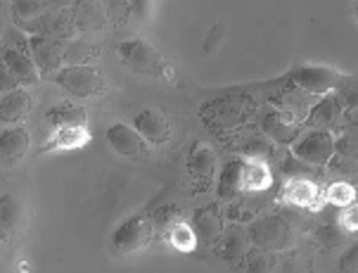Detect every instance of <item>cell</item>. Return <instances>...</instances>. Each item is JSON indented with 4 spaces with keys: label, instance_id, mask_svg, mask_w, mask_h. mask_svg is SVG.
Instances as JSON below:
<instances>
[{
    "label": "cell",
    "instance_id": "cell-30",
    "mask_svg": "<svg viewBox=\"0 0 358 273\" xmlns=\"http://www.w3.org/2000/svg\"><path fill=\"white\" fill-rule=\"evenodd\" d=\"M282 174L287 176V178H311V181H315L318 178V167L299 160V157L292 153L282 164Z\"/></svg>",
    "mask_w": 358,
    "mask_h": 273
},
{
    "label": "cell",
    "instance_id": "cell-39",
    "mask_svg": "<svg viewBox=\"0 0 358 273\" xmlns=\"http://www.w3.org/2000/svg\"><path fill=\"white\" fill-rule=\"evenodd\" d=\"M50 3H52V5H69L71 0H50Z\"/></svg>",
    "mask_w": 358,
    "mask_h": 273
},
{
    "label": "cell",
    "instance_id": "cell-22",
    "mask_svg": "<svg viewBox=\"0 0 358 273\" xmlns=\"http://www.w3.org/2000/svg\"><path fill=\"white\" fill-rule=\"evenodd\" d=\"M242 174H245V160H233L223 167L221 181H218V195L233 200L238 197L240 192H245V186H242Z\"/></svg>",
    "mask_w": 358,
    "mask_h": 273
},
{
    "label": "cell",
    "instance_id": "cell-10",
    "mask_svg": "<svg viewBox=\"0 0 358 273\" xmlns=\"http://www.w3.org/2000/svg\"><path fill=\"white\" fill-rule=\"evenodd\" d=\"M24 29L34 31L36 36H50V38H57V41L71 38L76 31L74 20H71V15H66V12H55V15L43 12L38 20L24 24Z\"/></svg>",
    "mask_w": 358,
    "mask_h": 273
},
{
    "label": "cell",
    "instance_id": "cell-18",
    "mask_svg": "<svg viewBox=\"0 0 358 273\" xmlns=\"http://www.w3.org/2000/svg\"><path fill=\"white\" fill-rule=\"evenodd\" d=\"M0 223H3L5 238L12 233H20L24 228V223H27V209H24V202L17 195L5 192L0 197Z\"/></svg>",
    "mask_w": 358,
    "mask_h": 273
},
{
    "label": "cell",
    "instance_id": "cell-27",
    "mask_svg": "<svg viewBox=\"0 0 358 273\" xmlns=\"http://www.w3.org/2000/svg\"><path fill=\"white\" fill-rule=\"evenodd\" d=\"M195 228L204 235L206 240H216L218 235H223V218L216 211V207H209V209L199 211L197 221H195Z\"/></svg>",
    "mask_w": 358,
    "mask_h": 273
},
{
    "label": "cell",
    "instance_id": "cell-15",
    "mask_svg": "<svg viewBox=\"0 0 358 273\" xmlns=\"http://www.w3.org/2000/svg\"><path fill=\"white\" fill-rule=\"evenodd\" d=\"M318 197L320 190L311 178H287V183L282 188V200L294 204V207L318 209Z\"/></svg>",
    "mask_w": 358,
    "mask_h": 273
},
{
    "label": "cell",
    "instance_id": "cell-23",
    "mask_svg": "<svg viewBox=\"0 0 358 273\" xmlns=\"http://www.w3.org/2000/svg\"><path fill=\"white\" fill-rule=\"evenodd\" d=\"M187 167H190V172L195 174V178H202V181H209L211 176H214V169H216V155L211 148H206V145H195V150H192L190 160H187Z\"/></svg>",
    "mask_w": 358,
    "mask_h": 273
},
{
    "label": "cell",
    "instance_id": "cell-35",
    "mask_svg": "<svg viewBox=\"0 0 358 273\" xmlns=\"http://www.w3.org/2000/svg\"><path fill=\"white\" fill-rule=\"evenodd\" d=\"M344 230L342 226H339V221L337 223H327V226H320L318 228V238L325 242L327 247H337V245H342V240H344Z\"/></svg>",
    "mask_w": 358,
    "mask_h": 273
},
{
    "label": "cell",
    "instance_id": "cell-37",
    "mask_svg": "<svg viewBox=\"0 0 358 273\" xmlns=\"http://www.w3.org/2000/svg\"><path fill=\"white\" fill-rule=\"evenodd\" d=\"M339 226H342L347 233H351V230H358V204H349V207H344V211L339 214Z\"/></svg>",
    "mask_w": 358,
    "mask_h": 273
},
{
    "label": "cell",
    "instance_id": "cell-13",
    "mask_svg": "<svg viewBox=\"0 0 358 273\" xmlns=\"http://www.w3.org/2000/svg\"><path fill=\"white\" fill-rule=\"evenodd\" d=\"M31 112V95L24 88H12L5 90L3 100H0V119L3 126H17L20 121H24Z\"/></svg>",
    "mask_w": 358,
    "mask_h": 273
},
{
    "label": "cell",
    "instance_id": "cell-12",
    "mask_svg": "<svg viewBox=\"0 0 358 273\" xmlns=\"http://www.w3.org/2000/svg\"><path fill=\"white\" fill-rule=\"evenodd\" d=\"M136 129L138 133L152 145H164L171 138V124L164 117L159 109H145L136 117Z\"/></svg>",
    "mask_w": 358,
    "mask_h": 273
},
{
    "label": "cell",
    "instance_id": "cell-29",
    "mask_svg": "<svg viewBox=\"0 0 358 273\" xmlns=\"http://www.w3.org/2000/svg\"><path fill=\"white\" fill-rule=\"evenodd\" d=\"M223 257L228 262H235V259L245 257V233L242 228L233 226L228 230H223Z\"/></svg>",
    "mask_w": 358,
    "mask_h": 273
},
{
    "label": "cell",
    "instance_id": "cell-5",
    "mask_svg": "<svg viewBox=\"0 0 358 273\" xmlns=\"http://www.w3.org/2000/svg\"><path fill=\"white\" fill-rule=\"evenodd\" d=\"M289 81L294 86L308 90L313 95H327L332 90H337L339 86V71L330 69V66H318V64H306V66H296L287 74Z\"/></svg>",
    "mask_w": 358,
    "mask_h": 273
},
{
    "label": "cell",
    "instance_id": "cell-25",
    "mask_svg": "<svg viewBox=\"0 0 358 273\" xmlns=\"http://www.w3.org/2000/svg\"><path fill=\"white\" fill-rule=\"evenodd\" d=\"M50 121L55 129H64V126H86V112L81 107L74 105H57L55 109H50Z\"/></svg>",
    "mask_w": 358,
    "mask_h": 273
},
{
    "label": "cell",
    "instance_id": "cell-17",
    "mask_svg": "<svg viewBox=\"0 0 358 273\" xmlns=\"http://www.w3.org/2000/svg\"><path fill=\"white\" fill-rule=\"evenodd\" d=\"M3 64H5V69L15 76L17 83H27V86H31V83H36L41 78V69H38V64L34 62V57L24 55L22 50H17V48L5 50Z\"/></svg>",
    "mask_w": 358,
    "mask_h": 273
},
{
    "label": "cell",
    "instance_id": "cell-16",
    "mask_svg": "<svg viewBox=\"0 0 358 273\" xmlns=\"http://www.w3.org/2000/svg\"><path fill=\"white\" fill-rule=\"evenodd\" d=\"M29 153V133L22 126H5L0 133V155L3 162L12 167V164L22 162L24 155Z\"/></svg>",
    "mask_w": 358,
    "mask_h": 273
},
{
    "label": "cell",
    "instance_id": "cell-1",
    "mask_svg": "<svg viewBox=\"0 0 358 273\" xmlns=\"http://www.w3.org/2000/svg\"><path fill=\"white\" fill-rule=\"evenodd\" d=\"M119 57L121 62L129 66L136 74H145L152 78H171L173 69L164 62V57L159 55L157 48L150 43H145L143 38H133V41H124L119 46Z\"/></svg>",
    "mask_w": 358,
    "mask_h": 273
},
{
    "label": "cell",
    "instance_id": "cell-4",
    "mask_svg": "<svg viewBox=\"0 0 358 273\" xmlns=\"http://www.w3.org/2000/svg\"><path fill=\"white\" fill-rule=\"evenodd\" d=\"M292 153L313 167H327V162L335 155V141H332L330 131L313 129L304 133L301 138H296L292 143Z\"/></svg>",
    "mask_w": 358,
    "mask_h": 273
},
{
    "label": "cell",
    "instance_id": "cell-38",
    "mask_svg": "<svg viewBox=\"0 0 358 273\" xmlns=\"http://www.w3.org/2000/svg\"><path fill=\"white\" fill-rule=\"evenodd\" d=\"M221 36H223V24H216L211 29V34L206 36V43H204V52H216L218 43H221Z\"/></svg>",
    "mask_w": 358,
    "mask_h": 273
},
{
    "label": "cell",
    "instance_id": "cell-8",
    "mask_svg": "<svg viewBox=\"0 0 358 273\" xmlns=\"http://www.w3.org/2000/svg\"><path fill=\"white\" fill-rule=\"evenodd\" d=\"M29 48H31L34 62L38 64V69H41V76L57 74L59 64H62L66 57V48L59 43L57 38L34 34L31 38H29Z\"/></svg>",
    "mask_w": 358,
    "mask_h": 273
},
{
    "label": "cell",
    "instance_id": "cell-2",
    "mask_svg": "<svg viewBox=\"0 0 358 273\" xmlns=\"http://www.w3.org/2000/svg\"><path fill=\"white\" fill-rule=\"evenodd\" d=\"M55 83H57V86H62L69 95L81 98V100H90V98H95V95H100L102 90H105L102 74L90 64L64 66V69H59L57 74H55Z\"/></svg>",
    "mask_w": 358,
    "mask_h": 273
},
{
    "label": "cell",
    "instance_id": "cell-24",
    "mask_svg": "<svg viewBox=\"0 0 358 273\" xmlns=\"http://www.w3.org/2000/svg\"><path fill=\"white\" fill-rule=\"evenodd\" d=\"M88 129L86 126H64V129H55V138L50 148L55 150H74L83 148L88 143Z\"/></svg>",
    "mask_w": 358,
    "mask_h": 273
},
{
    "label": "cell",
    "instance_id": "cell-19",
    "mask_svg": "<svg viewBox=\"0 0 358 273\" xmlns=\"http://www.w3.org/2000/svg\"><path fill=\"white\" fill-rule=\"evenodd\" d=\"M107 12L117 22H145L152 12L150 0H107Z\"/></svg>",
    "mask_w": 358,
    "mask_h": 273
},
{
    "label": "cell",
    "instance_id": "cell-40",
    "mask_svg": "<svg viewBox=\"0 0 358 273\" xmlns=\"http://www.w3.org/2000/svg\"><path fill=\"white\" fill-rule=\"evenodd\" d=\"M356 15H358V0H356Z\"/></svg>",
    "mask_w": 358,
    "mask_h": 273
},
{
    "label": "cell",
    "instance_id": "cell-9",
    "mask_svg": "<svg viewBox=\"0 0 358 273\" xmlns=\"http://www.w3.org/2000/svg\"><path fill=\"white\" fill-rule=\"evenodd\" d=\"M107 141L114 148V153L129 160H143L148 155L145 138L138 133V129H131L129 124H114L107 129Z\"/></svg>",
    "mask_w": 358,
    "mask_h": 273
},
{
    "label": "cell",
    "instance_id": "cell-26",
    "mask_svg": "<svg viewBox=\"0 0 358 273\" xmlns=\"http://www.w3.org/2000/svg\"><path fill=\"white\" fill-rule=\"evenodd\" d=\"M166 238H169V245H171L173 250H178V252H192V250H195V245H197V233L187 226L185 221L173 223V226L169 228Z\"/></svg>",
    "mask_w": 358,
    "mask_h": 273
},
{
    "label": "cell",
    "instance_id": "cell-6",
    "mask_svg": "<svg viewBox=\"0 0 358 273\" xmlns=\"http://www.w3.org/2000/svg\"><path fill=\"white\" fill-rule=\"evenodd\" d=\"M250 238L261 250H282L289 242V226L282 216H261L250 226Z\"/></svg>",
    "mask_w": 358,
    "mask_h": 273
},
{
    "label": "cell",
    "instance_id": "cell-20",
    "mask_svg": "<svg viewBox=\"0 0 358 273\" xmlns=\"http://www.w3.org/2000/svg\"><path fill=\"white\" fill-rule=\"evenodd\" d=\"M273 174L268 164L264 160H254V157H245V174H242V186L245 192H261L271 188Z\"/></svg>",
    "mask_w": 358,
    "mask_h": 273
},
{
    "label": "cell",
    "instance_id": "cell-28",
    "mask_svg": "<svg viewBox=\"0 0 358 273\" xmlns=\"http://www.w3.org/2000/svg\"><path fill=\"white\" fill-rule=\"evenodd\" d=\"M325 200L332 207L344 209L356 202V188L351 186L349 181H335V183H330V188H327Z\"/></svg>",
    "mask_w": 358,
    "mask_h": 273
},
{
    "label": "cell",
    "instance_id": "cell-31",
    "mask_svg": "<svg viewBox=\"0 0 358 273\" xmlns=\"http://www.w3.org/2000/svg\"><path fill=\"white\" fill-rule=\"evenodd\" d=\"M12 12H15V20L24 27V24L38 20L45 10L38 0H12Z\"/></svg>",
    "mask_w": 358,
    "mask_h": 273
},
{
    "label": "cell",
    "instance_id": "cell-14",
    "mask_svg": "<svg viewBox=\"0 0 358 273\" xmlns=\"http://www.w3.org/2000/svg\"><path fill=\"white\" fill-rule=\"evenodd\" d=\"M342 112H344V105H342V100H339V95L327 93L323 100L315 102L311 107V112H308V124H311L313 129L330 131L339 124Z\"/></svg>",
    "mask_w": 358,
    "mask_h": 273
},
{
    "label": "cell",
    "instance_id": "cell-11",
    "mask_svg": "<svg viewBox=\"0 0 358 273\" xmlns=\"http://www.w3.org/2000/svg\"><path fill=\"white\" fill-rule=\"evenodd\" d=\"M107 8L98 0H78L71 10V20H74V27L76 31L81 34H93V31H100L105 29V22H107Z\"/></svg>",
    "mask_w": 358,
    "mask_h": 273
},
{
    "label": "cell",
    "instance_id": "cell-21",
    "mask_svg": "<svg viewBox=\"0 0 358 273\" xmlns=\"http://www.w3.org/2000/svg\"><path fill=\"white\" fill-rule=\"evenodd\" d=\"M311 95L313 93H308V90L296 86L294 90H287V93L280 95L282 100L278 102V107H280L285 114H289V117H292L294 121H299V124H301V119L308 117L311 107L315 105V102L311 100Z\"/></svg>",
    "mask_w": 358,
    "mask_h": 273
},
{
    "label": "cell",
    "instance_id": "cell-32",
    "mask_svg": "<svg viewBox=\"0 0 358 273\" xmlns=\"http://www.w3.org/2000/svg\"><path fill=\"white\" fill-rule=\"evenodd\" d=\"M332 169H335V174H339L342 178L347 181H358V157L354 155H332V160L327 162Z\"/></svg>",
    "mask_w": 358,
    "mask_h": 273
},
{
    "label": "cell",
    "instance_id": "cell-3",
    "mask_svg": "<svg viewBox=\"0 0 358 273\" xmlns=\"http://www.w3.org/2000/svg\"><path fill=\"white\" fill-rule=\"evenodd\" d=\"M152 233H155L152 221L143 214H136V216L126 218V221L114 230L112 247H114V252H119V254L138 252V250H143L145 245H150Z\"/></svg>",
    "mask_w": 358,
    "mask_h": 273
},
{
    "label": "cell",
    "instance_id": "cell-34",
    "mask_svg": "<svg viewBox=\"0 0 358 273\" xmlns=\"http://www.w3.org/2000/svg\"><path fill=\"white\" fill-rule=\"evenodd\" d=\"M337 95H339V100H342L344 107L356 109L358 107V78H354V76H342V78H339Z\"/></svg>",
    "mask_w": 358,
    "mask_h": 273
},
{
    "label": "cell",
    "instance_id": "cell-7",
    "mask_svg": "<svg viewBox=\"0 0 358 273\" xmlns=\"http://www.w3.org/2000/svg\"><path fill=\"white\" fill-rule=\"evenodd\" d=\"M261 131L278 145H292L299 138V121L285 114L280 107H266L261 112Z\"/></svg>",
    "mask_w": 358,
    "mask_h": 273
},
{
    "label": "cell",
    "instance_id": "cell-36",
    "mask_svg": "<svg viewBox=\"0 0 358 273\" xmlns=\"http://www.w3.org/2000/svg\"><path fill=\"white\" fill-rule=\"evenodd\" d=\"M247 266H250V271H268L273 266L271 257H268V250H261V247L252 250L250 254H247Z\"/></svg>",
    "mask_w": 358,
    "mask_h": 273
},
{
    "label": "cell",
    "instance_id": "cell-33",
    "mask_svg": "<svg viewBox=\"0 0 358 273\" xmlns=\"http://www.w3.org/2000/svg\"><path fill=\"white\" fill-rule=\"evenodd\" d=\"M275 141H271L268 136H252L250 138V143L245 145V157H254V160H264V157H271L273 155V150H275Z\"/></svg>",
    "mask_w": 358,
    "mask_h": 273
}]
</instances>
